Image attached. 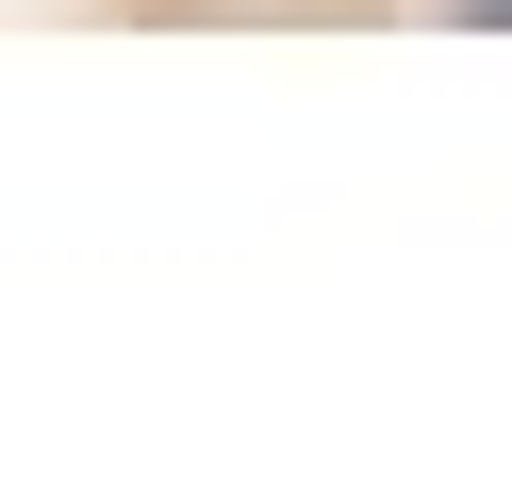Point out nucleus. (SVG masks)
I'll list each match as a JSON object with an SVG mask.
<instances>
[{
    "label": "nucleus",
    "instance_id": "obj_1",
    "mask_svg": "<svg viewBox=\"0 0 512 495\" xmlns=\"http://www.w3.org/2000/svg\"><path fill=\"white\" fill-rule=\"evenodd\" d=\"M463 17H496V33H512V0H463Z\"/></svg>",
    "mask_w": 512,
    "mask_h": 495
}]
</instances>
